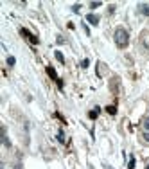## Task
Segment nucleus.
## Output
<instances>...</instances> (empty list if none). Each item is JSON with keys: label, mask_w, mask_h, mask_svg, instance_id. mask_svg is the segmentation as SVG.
Wrapping results in <instances>:
<instances>
[{"label": "nucleus", "mask_w": 149, "mask_h": 169, "mask_svg": "<svg viewBox=\"0 0 149 169\" xmlns=\"http://www.w3.org/2000/svg\"><path fill=\"white\" fill-rule=\"evenodd\" d=\"M115 45H117L119 49H126L129 45V34L126 29H122V27H119L117 31H115Z\"/></svg>", "instance_id": "nucleus-1"}, {"label": "nucleus", "mask_w": 149, "mask_h": 169, "mask_svg": "<svg viewBox=\"0 0 149 169\" xmlns=\"http://www.w3.org/2000/svg\"><path fill=\"white\" fill-rule=\"evenodd\" d=\"M20 34H22V36H25V38H27V40H29L31 43H34V45L38 43V38H36L34 34H31V32L27 31V29H22V31H20Z\"/></svg>", "instance_id": "nucleus-2"}, {"label": "nucleus", "mask_w": 149, "mask_h": 169, "mask_svg": "<svg viewBox=\"0 0 149 169\" xmlns=\"http://www.w3.org/2000/svg\"><path fill=\"white\" fill-rule=\"evenodd\" d=\"M86 22H88V23H92V25H99V16L90 13V14H86Z\"/></svg>", "instance_id": "nucleus-3"}, {"label": "nucleus", "mask_w": 149, "mask_h": 169, "mask_svg": "<svg viewBox=\"0 0 149 169\" xmlns=\"http://www.w3.org/2000/svg\"><path fill=\"white\" fill-rule=\"evenodd\" d=\"M139 11L144 14V16H149V4H140V6H139Z\"/></svg>", "instance_id": "nucleus-4"}, {"label": "nucleus", "mask_w": 149, "mask_h": 169, "mask_svg": "<svg viewBox=\"0 0 149 169\" xmlns=\"http://www.w3.org/2000/svg\"><path fill=\"white\" fill-rule=\"evenodd\" d=\"M47 74L50 76V77L54 79V81H58V74H56V70H54L52 67H47Z\"/></svg>", "instance_id": "nucleus-5"}, {"label": "nucleus", "mask_w": 149, "mask_h": 169, "mask_svg": "<svg viewBox=\"0 0 149 169\" xmlns=\"http://www.w3.org/2000/svg\"><path fill=\"white\" fill-rule=\"evenodd\" d=\"M54 56H56V60H58L59 63H65V58H63V54L59 52V51H56V52H54Z\"/></svg>", "instance_id": "nucleus-6"}, {"label": "nucleus", "mask_w": 149, "mask_h": 169, "mask_svg": "<svg viewBox=\"0 0 149 169\" xmlns=\"http://www.w3.org/2000/svg\"><path fill=\"white\" fill-rule=\"evenodd\" d=\"M135 164H137V160H135V157H129V162H128V169H135Z\"/></svg>", "instance_id": "nucleus-7"}, {"label": "nucleus", "mask_w": 149, "mask_h": 169, "mask_svg": "<svg viewBox=\"0 0 149 169\" xmlns=\"http://www.w3.org/2000/svg\"><path fill=\"white\" fill-rule=\"evenodd\" d=\"M106 112L110 115H115V113H117V108H115V106H106Z\"/></svg>", "instance_id": "nucleus-8"}, {"label": "nucleus", "mask_w": 149, "mask_h": 169, "mask_svg": "<svg viewBox=\"0 0 149 169\" xmlns=\"http://www.w3.org/2000/svg\"><path fill=\"white\" fill-rule=\"evenodd\" d=\"M97 117H99V108H94L90 112V119H97Z\"/></svg>", "instance_id": "nucleus-9"}, {"label": "nucleus", "mask_w": 149, "mask_h": 169, "mask_svg": "<svg viewBox=\"0 0 149 169\" xmlns=\"http://www.w3.org/2000/svg\"><path fill=\"white\" fill-rule=\"evenodd\" d=\"M58 140H59V142H65V133H63V130H59V131H58Z\"/></svg>", "instance_id": "nucleus-10"}, {"label": "nucleus", "mask_w": 149, "mask_h": 169, "mask_svg": "<svg viewBox=\"0 0 149 169\" xmlns=\"http://www.w3.org/2000/svg\"><path fill=\"white\" fill-rule=\"evenodd\" d=\"M97 7H101V2H92L90 4V9H97Z\"/></svg>", "instance_id": "nucleus-11"}, {"label": "nucleus", "mask_w": 149, "mask_h": 169, "mask_svg": "<svg viewBox=\"0 0 149 169\" xmlns=\"http://www.w3.org/2000/svg\"><path fill=\"white\" fill-rule=\"evenodd\" d=\"M144 128H146V131H149V117L144 119Z\"/></svg>", "instance_id": "nucleus-12"}, {"label": "nucleus", "mask_w": 149, "mask_h": 169, "mask_svg": "<svg viewBox=\"0 0 149 169\" xmlns=\"http://www.w3.org/2000/svg\"><path fill=\"white\" fill-rule=\"evenodd\" d=\"M7 65H9V67H13V65H14V58H13V56H9V58H7Z\"/></svg>", "instance_id": "nucleus-13"}, {"label": "nucleus", "mask_w": 149, "mask_h": 169, "mask_svg": "<svg viewBox=\"0 0 149 169\" xmlns=\"http://www.w3.org/2000/svg\"><path fill=\"white\" fill-rule=\"evenodd\" d=\"M4 146H7V148H9V146H11V142H9V138L6 137V135H4Z\"/></svg>", "instance_id": "nucleus-14"}, {"label": "nucleus", "mask_w": 149, "mask_h": 169, "mask_svg": "<svg viewBox=\"0 0 149 169\" xmlns=\"http://www.w3.org/2000/svg\"><path fill=\"white\" fill-rule=\"evenodd\" d=\"M79 9H81V6H79V4H75L74 7H72V11H74V13H79Z\"/></svg>", "instance_id": "nucleus-15"}, {"label": "nucleus", "mask_w": 149, "mask_h": 169, "mask_svg": "<svg viewBox=\"0 0 149 169\" xmlns=\"http://www.w3.org/2000/svg\"><path fill=\"white\" fill-rule=\"evenodd\" d=\"M88 65H90V61H88V60H83V63H81V67H83V68H86Z\"/></svg>", "instance_id": "nucleus-16"}, {"label": "nucleus", "mask_w": 149, "mask_h": 169, "mask_svg": "<svg viewBox=\"0 0 149 169\" xmlns=\"http://www.w3.org/2000/svg\"><path fill=\"white\" fill-rule=\"evenodd\" d=\"M56 42H58V43H65V38H63V36H58V40H56Z\"/></svg>", "instance_id": "nucleus-17"}, {"label": "nucleus", "mask_w": 149, "mask_h": 169, "mask_svg": "<svg viewBox=\"0 0 149 169\" xmlns=\"http://www.w3.org/2000/svg\"><path fill=\"white\" fill-rule=\"evenodd\" d=\"M144 140H147V142H149V131H146V133H144Z\"/></svg>", "instance_id": "nucleus-18"}, {"label": "nucleus", "mask_w": 149, "mask_h": 169, "mask_svg": "<svg viewBox=\"0 0 149 169\" xmlns=\"http://www.w3.org/2000/svg\"><path fill=\"white\" fill-rule=\"evenodd\" d=\"M104 169H113L111 166H108V164H104Z\"/></svg>", "instance_id": "nucleus-19"}, {"label": "nucleus", "mask_w": 149, "mask_h": 169, "mask_svg": "<svg viewBox=\"0 0 149 169\" xmlns=\"http://www.w3.org/2000/svg\"><path fill=\"white\" fill-rule=\"evenodd\" d=\"M14 169H20V166H16V167H14Z\"/></svg>", "instance_id": "nucleus-20"}, {"label": "nucleus", "mask_w": 149, "mask_h": 169, "mask_svg": "<svg viewBox=\"0 0 149 169\" xmlns=\"http://www.w3.org/2000/svg\"><path fill=\"white\" fill-rule=\"evenodd\" d=\"M146 169H149V166H147V167H146Z\"/></svg>", "instance_id": "nucleus-21"}]
</instances>
